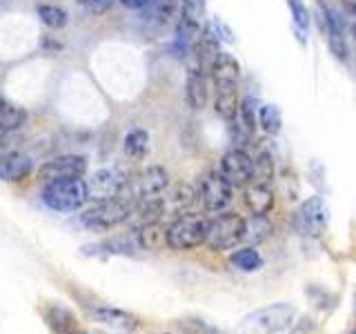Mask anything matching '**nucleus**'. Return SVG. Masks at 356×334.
Masks as SVG:
<instances>
[{
    "label": "nucleus",
    "instance_id": "5701e85b",
    "mask_svg": "<svg viewBox=\"0 0 356 334\" xmlns=\"http://www.w3.org/2000/svg\"><path fill=\"white\" fill-rule=\"evenodd\" d=\"M274 161L267 150H259L254 156H252V183L256 185H267L274 181Z\"/></svg>",
    "mask_w": 356,
    "mask_h": 334
},
{
    "label": "nucleus",
    "instance_id": "b1692460",
    "mask_svg": "<svg viewBox=\"0 0 356 334\" xmlns=\"http://www.w3.org/2000/svg\"><path fill=\"white\" fill-rule=\"evenodd\" d=\"M122 152L129 161H143L149 152V134L145 129H131L122 141Z\"/></svg>",
    "mask_w": 356,
    "mask_h": 334
},
{
    "label": "nucleus",
    "instance_id": "dca6fc26",
    "mask_svg": "<svg viewBox=\"0 0 356 334\" xmlns=\"http://www.w3.org/2000/svg\"><path fill=\"white\" fill-rule=\"evenodd\" d=\"M33 161L22 152H5L0 156V181L20 183L31 174Z\"/></svg>",
    "mask_w": 356,
    "mask_h": 334
},
{
    "label": "nucleus",
    "instance_id": "0eeeda50",
    "mask_svg": "<svg viewBox=\"0 0 356 334\" xmlns=\"http://www.w3.org/2000/svg\"><path fill=\"white\" fill-rule=\"evenodd\" d=\"M196 192H198V198H200V203H203V207L207 212H214V214L225 212V207L234 198V187L218 170H211V172L203 174Z\"/></svg>",
    "mask_w": 356,
    "mask_h": 334
},
{
    "label": "nucleus",
    "instance_id": "bb28decb",
    "mask_svg": "<svg viewBox=\"0 0 356 334\" xmlns=\"http://www.w3.org/2000/svg\"><path fill=\"white\" fill-rule=\"evenodd\" d=\"M256 120H259V127L270 134V136H276L278 132L283 127V114L281 109L272 103H265V105H259L256 107Z\"/></svg>",
    "mask_w": 356,
    "mask_h": 334
},
{
    "label": "nucleus",
    "instance_id": "7c9ffc66",
    "mask_svg": "<svg viewBox=\"0 0 356 334\" xmlns=\"http://www.w3.org/2000/svg\"><path fill=\"white\" fill-rule=\"evenodd\" d=\"M178 328H181L183 334H225L203 319H181L178 321Z\"/></svg>",
    "mask_w": 356,
    "mask_h": 334
},
{
    "label": "nucleus",
    "instance_id": "4468645a",
    "mask_svg": "<svg viewBox=\"0 0 356 334\" xmlns=\"http://www.w3.org/2000/svg\"><path fill=\"white\" fill-rule=\"evenodd\" d=\"M256 107L252 98H243L236 116H234L229 122V136L236 145H245L254 138L256 127H259V120H256Z\"/></svg>",
    "mask_w": 356,
    "mask_h": 334
},
{
    "label": "nucleus",
    "instance_id": "a878e982",
    "mask_svg": "<svg viewBox=\"0 0 356 334\" xmlns=\"http://www.w3.org/2000/svg\"><path fill=\"white\" fill-rule=\"evenodd\" d=\"M287 7H289V14H292V25H294V33L298 36L300 42H307V33L312 27V16H309V9L305 7L303 0H287Z\"/></svg>",
    "mask_w": 356,
    "mask_h": 334
},
{
    "label": "nucleus",
    "instance_id": "4be33fe9",
    "mask_svg": "<svg viewBox=\"0 0 356 334\" xmlns=\"http://www.w3.org/2000/svg\"><path fill=\"white\" fill-rule=\"evenodd\" d=\"M136 241L143 250H163L167 248V225L163 223H149L136 230Z\"/></svg>",
    "mask_w": 356,
    "mask_h": 334
},
{
    "label": "nucleus",
    "instance_id": "1a4fd4ad",
    "mask_svg": "<svg viewBox=\"0 0 356 334\" xmlns=\"http://www.w3.org/2000/svg\"><path fill=\"white\" fill-rule=\"evenodd\" d=\"M127 183V174L118 170V167H105V170H98L92 178L87 181V194L89 200H109L120 196L122 187Z\"/></svg>",
    "mask_w": 356,
    "mask_h": 334
},
{
    "label": "nucleus",
    "instance_id": "423d86ee",
    "mask_svg": "<svg viewBox=\"0 0 356 334\" xmlns=\"http://www.w3.org/2000/svg\"><path fill=\"white\" fill-rule=\"evenodd\" d=\"M205 216L194 214V212H185V214L172 218V223L167 225V248L176 252L196 250L198 245H205Z\"/></svg>",
    "mask_w": 356,
    "mask_h": 334
},
{
    "label": "nucleus",
    "instance_id": "39448f33",
    "mask_svg": "<svg viewBox=\"0 0 356 334\" xmlns=\"http://www.w3.org/2000/svg\"><path fill=\"white\" fill-rule=\"evenodd\" d=\"M134 212V205L125 198H109V200H98L89 209L81 214V223L92 232H107L114 230L122 223H127Z\"/></svg>",
    "mask_w": 356,
    "mask_h": 334
},
{
    "label": "nucleus",
    "instance_id": "f257e3e1",
    "mask_svg": "<svg viewBox=\"0 0 356 334\" xmlns=\"http://www.w3.org/2000/svg\"><path fill=\"white\" fill-rule=\"evenodd\" d=\"M211 89H214V111L222 120H232L241 105V65L232 54L220 51L209 70Z\"/></svg>",
    "mask_w": 356,
    "mask_h": 334
},
{
    "label": "nucleus",
    "instance_id": "20e7f679",
    "mask_svg": "<svg viewBox=\"0 0 356 334\" xmlns=\"http://www.w3.org/2000/svg\"><path fill=\"white\" fill-rule=\"evenodd\" d=\"M245 218L236 212H218L216 216L207 218L205 245L214 252H225L243 243Z\"/></svg>",
    "mask_w": 356,
    "mask_h": 334
},
{
    "label": "nucleus",
    "instance_id": "aec40b11",
    "mask_svg": "<svg viewBox=\"0 0 356 334\" xmlns=\"http://www.w3.org/2000/svg\"><path fill=\"white\" fill-rule=\"evenodd\" d=\"M245 205L252 216H267L274 207V192L267 185L250 183L245 187Z\"/></svg>",
    "mask_w": 356,
    "mask_h": 334
},
{
    "label": "nucleus",
    "instance_id": "ddd939ff",
    "mask_svg": "<svg viewBox=\"0 0 356 334\" xmlns=\"http://www.w3.org/2000/svg\"><path fill=\"white\" fill-rule=\"evenodd\" d=\"M316 11H318V14H316L318 16V25H321L323 33H325L332 54L337 56L339 61H348V40H345V31H343L341 20L332 11V7H327L323 0H318V3H316Z\"/></svg>",
    "mask_w": 356,
    "mask_h": 334
},
{
    "label": "nucleus",
    "instance_id": "9b49d317",
    "mask_svg": "<svg viewBox=\"0 0 356 334\" xmlns=\"http://www.w3.org/2000/svg\"><path fill=\"white\" fill-rule=\"evenodd\" d=\"M294 317H296L294 305H289V303H272V305H265L261 310L252 312V315L245 321H248V326H252L254 330H263L267 334H272L276 330L289 326V323L294 321Z\"/></svg>",
    "mask_w": 356,
    "mask_h": 334
},
{
    "label": "nucleus",
    "instance_id": "f8f14e48",
    "mask_svg": "<svg viewBox=\"0 0 356 334\" xmlns=\"http://www.w3.org/2000/svg\"><path fill=\"white\" fill-rule=\"evenodd\" d=\"M296 221H298L300 232L307 234V237H321V234L327 230V223H330V212H327L325 200L321 196H309L305 203L300 205Z\"/></svg>",
    "mask_w": 356,
    "mask_h": 334
},
{
    "label": "nucleus",
    "instance_id": "6ab92c4d",
    "mask_svg": "<svg viewBox=\"0 0 356 334\" xmlns=\"http://www.w3.org/2000/svg\"><path fill=\"white\" fill-rule=\"evenodd\" d=\"M44 321H47V326L51 328L54 334H81L83 332L78 328L74 312L60 303H54L44 310Z\"/></svg>",
    "mask_w": 356,
    "mask_h": 334
},
{
    "label": "nucleus",
    "instance_id": "4c0bfd02",
    "mask_svg": "<svg viewBox=\"0 0 356 334\" xmlns=\"http://www.w3.org/2000/svg\"><path fill=\"white\" fill-rule=\"evenodd\" d=\"M352 334H356V330H352Z\"/></svg>",
    "mask_w": 356,
    "mask_h": 334
},
{
    "label": "nucleus",
    "instance_id": "c756f323",
    "mask_svg": "<svg viewBox=\"0 0 356 334\" xmlns=\"http://www.w3.org/2000/svg\"><path fill=\"white\" fill-rule=\"evenodd\" d=\"M36 14H38L42 25L49 27V29H63L67 25V20H70V14H67L63 7L51 5V3L38 5L36 7Z\"/></svg>",
    "mask_w": 356,
    "mask_h": 334
},
{
    "label": "nucleus",
    "instance_id": "7ed1b4c3",
    "mask_svg": "<svg viewBox=\"0 0 356 334\" xmlns=\"http://www.w3.org/2000/svg\"><path fill=\"white\" fill-rule=\"evenodd\" d=\"M167 187H170V174H167L165 167L149 165L136 176H127V183L122 187L120 198L129 200L136 207L138 203H145V200H154L163 196Z\"/></svg>",
    "mask_w": 356,
    "mask_h": 334
},
{
    "label": "nucleus",
    "instance_id": "6e6552de",
    "mask_svg": "<svg viewBox=\"0 0 356 334\" xmlns=\"http://www.w3.org/2000/svg\"><path fill=\"white\" fill-rule=\"evenodd\" d=\"M87 174V159L83 154H63L47 161L38 170V181L51 183V181H67V178H83Z\"/></svg>",
    "mask_w": 356,
    "mask_h": 334
},
{
    "label": "nucleus",
    "instance_id": "ea45409f",
    "mask_svg": "<svg viewBox=\"0 0 356 334\" xmlns=\"http://www.w3.org/2000/svg\"><path fill=\"white\" fill-rule=\"evenodd\" d=\"M81 334H87V332H81Z\"/></svg>",
    "mask_w": 356,
    "mask_h": 334
},
{
    "label": "nucleus",
    "instance_id": "f03ea898",
    "mask_svg": "<svg viewBox=\"0 0 356 334\" xmlns=\"http://www.w3.org/2000/svg\"><path fill=\"white\" fill-rule=\"evenodd\" d=\"M40 200L51 212L72 214V212L83 209V205L89 200L87 181L85 178H67V181L44 183L40 192Z\"/></svg>",
    "mask_w": 356,
    "mask_h": 334
},
{
    "label": "nucleus",
    "instance_id": "412c9836",
    "mask_svg": "<svg viewBox=\"0 0 356 334\" xmlns=\"http://www.w3.org/2000/svg\"><path fill=\"white\" fill-rule=\"evenodd\" d=\"M25 122H27V109L11 103L5 96H0V132L14 134L25 127Z\"/></svg>",
    "mask_w": 356,
    "mask_h": 334
},
{
    "label": "nucleus",
    "instance_id": "cd10ccee",
    "mask_svg": "<svg viewBox=\"0 0 356 334\" xmlns=\"http://www.w3.org/2000/svg\"><path fill=\"white\" fill-rule=\"evenodd\" d=\"M178 7H181V0H152L145 9L149 11V18L156 25H167L178 16Z\"/></svg>",
    "mask_w": 356,
    "mask_h": 334
},
{
    "label": "nucleus",
    "instance_id": "58836bf2",
    "mask_svg": "<svg viewBox=\"0 0 356 334\" xmlns=\"http://www.w3.org/2000/svg\"><path fill=\"white\" fill-rule=\"evenodd\" d=\"M78 3H83V0H78Z\"/></svg>",
    "mask_w": 356,
    "mask_h": 334
},
{
    "label": "nucleus",
    "instance_id": "a211bd4d",
    "mask_svg": "<svg viewBox=\"0 0 356 334\" xmlns=\"http://www.w3.org/2000/svg\"><path fill=\"white\" fill-rule=\"evenodd\" d=\"M207 74L189 70L187 72V81H185V100L187 105L192 107L194 111L205 109L207 100H209V83H207Z\"/></svg>",
    "mask_w": 356,
    "mask_h": 334
},
{
    "label": "nucleus",
    "instance_id": "2eb2a0df",
    "mask_svg": "<svg viewBox=\"0 0 356 334\" xmlns=\"http://www.w3.org/2000/svg\"><path fill=\"white\" fill-rule=\"evenodd\" d=\"M198 192L187 183H176L172 187H167L163 196H161V203H163V212L165 216L172 214L174 218L185 214V212L192 209V205L196 203Z\"/></svg>",
    "mask_w": 356,
    "mask_h": 334
},
{
    "label": "nucleus",
    "instance_id": "e433bc0d",
    "mask_svg": "<svg viewBox=\"0 0 356 334\" xmlns=\"http://www.w3.org/2000/svg\"><path fill=\"white\" fill-rule=\"evenodd\" d=\"M159 334H172V332H159Z\"/></svg>",
    "mask_w": 356,
    "mask_h": 334
},
{
    "label": "nucleus",
    "instance_id": "2f4dec72",
    "mask_svg": "<svg viewBox=\"0 0 356 334\" xmlns=\"http://www.w3.org/2000/svg\"><path fill=\"white\" fill-rule=\"evenodd\" d=\"M205 31L209 33V36H214L218 42H234V33H232V29L225 25V22H220L218 18L205 22Z\"/></svg>",
    "mask_w": 356,
    "mask_h": 334
},
{
    "label": "nucleus",
    "instance_id": "c9c22d12",
    "mask_svg": "<svg viewBox=\"0 0 356 334\" xmlns=\"http://www.w3.org/2000/svg\"><path fill=\"white\" fill-rule=\"evenodd\" d=\"M352 38L356 40V18L352 20Z\"/></svg>",
    "mask_w": 356,
    "mask_h": 334
},
{
    "label": "nucleus",
    "instance_id": "473e14b6",
    "mask_svg": "<svg viewBox=\"0 0 356 334\" xmlns=\"http://www.w3.org/2000/svg\"><path fill=\"white\" fill-rule=\"evenodd\" d=\"M114 3H118V0H83L81 5L85 7V11H89V14L100 16V14H105Z\"/></svg>",
    "mask_w": 356,
    "mask_h": 334
},
{
    "label": "nucleus",
    "instance_id": "f3484780",
    "mask_svg": "<svg viewBox=\"0 0 356 334\" xmlns=\"http://www.w3.org/2000/svg\"><path fill=\"white\" fill-rule=\"evenodd\" d=\"M92 317L94 321L103 323V326L116 330V332H125V334H131L138 330V319L129 315L125 310H118V308H107V305H98L92 310Z\"/></svg>",
    "mask_w": 356,
    "mask_h": 334
},
{
    "label": "nucleus",
    "instance_id": "9d476101",
    "mask_svg": "<svg viewBox=\"0 0 356 334\" xmlns=\"http://www.w3.org/2000/svg\"><path fill=\"white\" fill-rule=\"evenodd\" d=\"M218 172L227 178L232 187H248L252 183V156L243 148L227 150L220 156Z\"/></svg>",
    "mask_w": 356,
    "mask_h": 334
},
{
    "label": "nucleus",
    "instance_id": "c85d7f7f",
    "mask_svg": "<svg viewBox=\"0 0 356 334\" xmlns=\"http://www.w3.org/2000/svg\"><path fill=\"white\" fill-rule=\"evenodd\" d=\"M229 263L241 272H256L263 265L261 254L254 250V245H245V248L236 250L229 256Z\"/></svg>",
    "mask_w": 356,
    "mask_h": 334
},
{
    "label": "nucleus",
    "instance_id": "f704fd0d",
    "mask_svg": "<svg viewBox=\"0 0 356 334\" xmlns=\"http://www.w3.org/2000/svg\"><path fill=\"white\" fill-rule=\"evenodd\" d=\"M5 152H9V134L0 132V156H3Z\"/></svg>",
    "mask_w": 356,
    "mask_h": 334
},
{
    "label": "nucleus",
    "instance_id": "72a5a7b5",
    "mask_svg": "<svg viewBox=\"0 0 356 334\" xmlns=\"http://www.w3.org/2000/svg\"><path fill=\"white\" fill-rule=\"evenodd\" d=\"M118 3L125 7V9H134V11H140L147 7L152 0H118Z\"/></svg>",
    "mask_w": 356,
    "mask_h": 334
},
{
    "label": "nucleus",
    "instance_id": "393cba45",
    "mask_svg": "<svg viewBox=\"0 0 356 334\" xmlns=\"http://www.w3.org/2000/svg\"><path fill=\"white\" fill-rule=\"evenodd\" d=\"M274 225L267 216H252L245 218V232H243V241L250 245H259L272 237Z\"/></svg>",
    "mask_w": 356,
    "mask_h": 334
}]
</instances>
